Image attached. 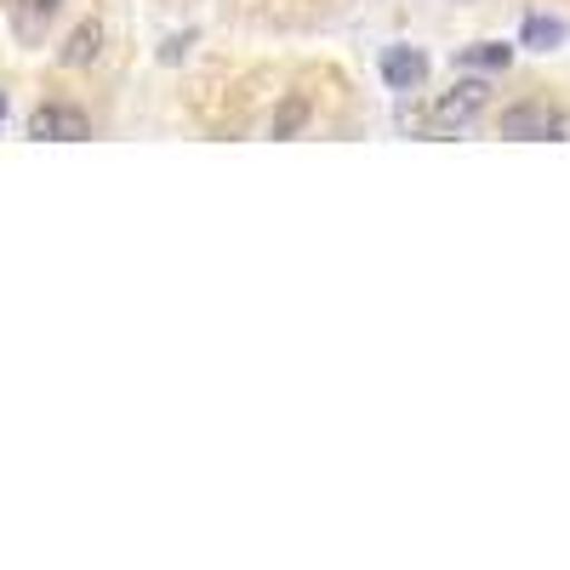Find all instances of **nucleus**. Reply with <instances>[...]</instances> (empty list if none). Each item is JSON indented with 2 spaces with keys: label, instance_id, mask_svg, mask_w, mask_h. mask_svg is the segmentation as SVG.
Returning a JSON list of instances; mask_svg holds the SVG:
<instances>
[{
  "label": "nucleus",
  "instance_id": "obj_1",
  "mask_svg": "<svg viewBox=\"0 0 570 570\" xmlns=\"http://www.w3.org/2000/svg\"><path fill=\"white\" fill-rule=\"evenodd\" d=\"M485 104H491V86L468 75V80H456L451 91H440V98H434L428 126H434V131H462V126H473V120L485 115Z\"/></svg>",
  "mask_w": 570,
  "mask_h": 570
},
{
  "label": "nucleus",
  "instance_id": "obj_2",
  "mask_svg": "<svg viewBox=\"0 0 570 570\" xmlns=\"http://www.w3.org/2000/svg\"><path fill=\"white\" fill-rule=\"evenodd\" d=\"M497 126H502V137H519V142H559V137H570V115H559V109L542 104V98L513 104Z\"/></svg>",
  "mask_w": 570,
  "mask_h": 570
},
{
  "label": "nucleus",
  "instance_id": "obj_3",
  "mask_svg": "<svg viewBox=\"0 0 570 570\" xmlns=\"http://www.w3.org/2000/svg\"><path fill=\"white\" fill-rule=\"evenodd\" d=\"M29 137H35V142H86V137H91V120H86V109H75V104H40V109L29 115Z\"/></svg>",
  "mask_w": 570,
  "mask_h": 570
},
{
  "label": "nucleus",
  "instance_id": "obj_4",
  "mask_svg": "<svg viewBox=\"0 0 570 570\" xmlns=\"http://www.w3.org/2000/svg\"><path fill=\"white\" fill-rule=\"evenodd\" d=\"M98 58H104V23H98V18H86V23H75V29L63 35L58 63H63V69H91Z\"/></svg>",
  "mask_w": 570,
  "mask_h": 570
},
{
  "label": "nucleus",
  "instance_id": "obj_5",
  "mask_svg": "<svg viewBox=\"0 0 570 570\" xmlns=\"http://www.w3.org/2000/svg\"><path fill=\"white\" fill-rule=\"evenodd\" d=\"M383 80L394 91H416L428 80V52H422V46H389V52H383Z\"/></svg>",
  "mask_w": 570,
  "mask_h": 570
},
{
  "label": "nucleus",
  "instance_id": "obj_6",
  "mask_svg": "<svg viewBox=\"0 0 570 570\" xmlns=\"http://www.w3.org/2000/svg\"><path fill=\"white\" fill-rule=\"evenodd\" d=\"M564 23L559 18H542V12H531L525 18V29H519V46H531V52H553V46H564Z\"/></svg>",
  "mask_w": 570,
  "mask_h": 570
},
{
  "label": "nucleus",
  "instance_id": "obj_7",
  "mask_svg": "<svg viewBox=\"0 0 570 570\" xmlns=\"http://www.w3.org/2000/svg\"><path fill=\"white\" fill-rule=\"evenodd\" d=\"M456 63H462V69H508V63H513V46H502V40L462 46V52H456Z\"/></svg>",
  "mask_w": 570,
  "mask_h": 570
},
{
  "label": "nucleus",
  "instance_id": "obj_8",
  "mask_svg": "<svg viewBox=\"0 0 570 570\" xmlns=\"http://www.w3.org/2000/svg\"><path fill=\"white\" fill-rule=\"evenodd\" d=\"M308 126V98H285L279 109H274V137L285 142V137H297Z\"/></svg>",
  "mask_w": 570,
  "mask_h": 570
},
{
  "label": "nucleus",
  "instance_id": "obj_9",
  "mask_svg": "<svg viewBox=\"0 0 570 570\" xmlns=\"http://www.w3.org/2000/svg\"><path fill=\"white\" fill-rule=\"evenodd\" d=\"M0 120H7V91H0Z\"/></svg>",
  "mask_w": 570,
  "mask_h": 570
}]
</instances>
